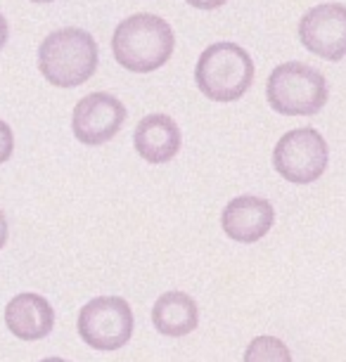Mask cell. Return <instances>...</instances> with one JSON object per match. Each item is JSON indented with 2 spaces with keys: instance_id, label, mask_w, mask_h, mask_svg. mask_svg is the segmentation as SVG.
Masks as SVG:
<instances>
[{
  "instance_id": "obj_1",
  "label": "cell",
  "mask_w": 346,
  "mask_h": 362,
  "mask_svg": "<svg viewBox=\"0 0 346 362\" xmlns=\"http://www.w3.org/2000/svg\"><path fill=\"white\" fill-rule=\"evenodd\" d=\"M175 36L166 19L152 12L126 17L114 29V59L133 74H150L164 66L173 54Z\"/></svg>"
},
{
  "instance_id": "obj_2",
  "label": "cell",
  "mask_w": 346,
  "mask_h": 362,
  "mask_svg": "<svg viewBox=\"0 0 346 362\" xmlns=\"http://www.w3.org/2000/svg\"><path fill=\"white\" fill-rule=\"evenodd\" d=\"M98 43L86 29L64 26L47 33L38 47V69L47 83L57 88H76L93 78L98 69Z\"/></svg>"
},
{
  "instance_id": "obj_3",
  "label": "cell",
  "mask_w": 346,
  "mask_h": 362,
  "mask_svg": "<svg viewBox=\"0 0 346 362\" xmlns=\"http://www.w3.org/2000/svg\"><path fill=\"white\" fill-rule=\"evenodd\" d=\"M197 88L214 102H235L254 83V59L244 47L221 40L204 47L195 66Z\"/></svg>"
},
{
  "instance_id": "obj_4",
  "label": "cell",
  "mask_w": 346,
  "mask_h": 362,
  "mask_svg": "<svg viewBox=\"0 0 346 362\" xmlns=\"http://www.w3.org/2000/svg\"><path fill=\"white\" fill-rule=\"evenodd\" d=\"M328 78L311 64L284 62L268 76L266 100L282 116H313L328 102Z\"/></svg>"
},
{
  "instance_id": "obj_5",
  "label": "cell",
  "mask_w": 346,
  "mask_h": 362,
  "mask_svg": "<svg viewBox=\"0 0 346 362\" xmlns=\"http://www.w3.org/2000/svg\"><path fill=\"white\" fill-rule=\"evenodd\" d=\"M330 147L316 128H294L284 133L273 149V166L287 182L311 185L328 170Z\"/></svg>"
},
{
  "instance_id": "obj_6",
  "label": "cell",
  "mask_w": 346,
  "mask_h": 362,
  "mask_svg": "<svg viewBox=\"0 0 346 362\" xmlns=\"http://www.w3.org/2000/svg\"><path fill=\"white\" fill-rule=\"evenodd\" d=\"M79 337L95 351H119L133 337V310L121 296H98L79 313Z\"/></svg>"
},
{
  "instance_id": "obj_7",
  "label": "cell",
  "mask_w": 346,
  "mask_h": 362,
  "mask_svg": "<svg viewBox=\"0 0 346 362\" xmlns=\"http://www.w3.org/2000/svg\"><path fill=\"white\" fill-rule=\"evenodd\" d=\"M126 107L112 93H91L81 98L71 114V131L79 142L98 147L110 142L126 124Z\"/></svg>"
},
{
  "instance_id": "obj_8",
  "label": "cell",
  "mask_w": 346,
  "mask_h": 362,
  "mask_svg": "<svg viewBox=\"0 0 346 362\" xmlns=\"http://www.w3.org/2000/svg\"><path fill=\"white\" fill-rule=\"evenodd\" d=\"M299 40L308 52L328 62L346 57V5L323 3L299 19Z\"/></svg>"
},
{
  "instance_id": "obj_9",
  "label": "cell",
  "mask_w": 346,
  "mask_h": 362,
  "mask_svg": "<svg viewBox=\"0 0 346 362\" xmlns=\"http://www.w3.org/2000/svg\"><path fill=\"white\" fill-rule=\"evenodd\" d=\"M275 209L263 197L242 194L226 204L221 214L223 232L237 244H254L273 230Z\"/></svg>"
},
{
  "instance_id": "obj_10",
  "label": "cell",
  "mask_w": 346,
  "mask_h": 362,
  "mask_svg": "<svg viewBox=\"0 0 346 362\" xmlns=\"http://www.w3.org/2000/svg\"><path fill=\"white\" fill-rule=\"evenodd\" d=\"M5 325L12 337L19 341H40L55 327V310H52L50 300L43 298L40 293H17L5 305Z\"/></svg>"
},
{
  "instance_id": "obj_11",
  "label": "cell",
  "mask_w": 346,
  "mask_h": 362,
  "mask_svg": "<svg viewBox=\"0 0 346 362\" xmlns=\"http://www.w3.org/2000/svg\"><path fill=\"white\" fill-rule=\"evenodd\" d=\"M133 147L147 163H168L180 152V128L166 114H147L133 131Z\"/></svg>"
},
{
  "instance_id": "obj_12",
  "label": "cell",
  "mask_w": 346,
  "mask_h": 362,
  "mask_svg": "<svg viewBox=\"0 0 346 362\" xmlns=\"http://www.w3.org/2000/svg\"><path fill=\"white\" fill-rule=\"evenodd\" d=\"M152 325L161 337H188L200 325V308L185 291H166L152 305Z\"/></svg>"
},
{
  "instance_id": "obj_13",
  "label": "cell",
  "mask_w": 346,
  "mask_h": 362,
  "mask_svg": "<svg viewBox=\"0 0 346 362\" xmlns=\"http://www.w3.org/2000/svg\"><path fill=\"white\" fill-rule=\"evenodd\" d=\"M242 362H292V353L280 339L256 337L244 351Z\"/></svg>"
},
{
  "instance_id": "obj_14",
  "label": "cell",
  "mask_w": 346,
  "mask_h": 362,
  "mask_svg": "<svg viewBox=\"0 0 346 362\" xmlns=\"http://www.w3.org/2000/svg\"><path fill=\"white\" fill-rule=\"evenodd\" d=\"M15 152V133H12L10 124L0 119V163H5Z\"/></svg>"
},
{
  "instance_id": "obj_15",
  "label": "cell",
  "mask_w": 346,
  "mask_h": 362,
  "mask_svg": "<svg viewBox=\"0 0 346 362\" xmlns=\"http://www.w3.org/2000/svg\"><path fill=\"white\" fill-rule=\"evenodd\" d=\"M188 5H192L197 10H216L221 8V5H226L228 0H185Z\"/></svg>"
},
{
  "instance_id": "obj_16",
  "label": "cell",
  "mask_w": 346,
  "mask_h": 362,
  "mask_svg": "<svg viewBox=\"0 0 346 362\" xmlns=\"http://www.w3.org/2000/svg\"><path fill=\"white\" fill-rule=\"evenodd\" d=\"M8 235H10V230H8V218H5L3 214V209H0V249L8 244Z\"/></svg>"
},
{
  "instance_id": "obj_17",
  "label": "cell",
  "mask_w": 346,
  "mask_h": 362,
  "mask_svg": "<svg viewBox=\"0 0 346 362\" xmlns=\"http://www.w3.org/2000/svg\"><path fill=\"white\" fill-rule=\"evenodd\" d=\"M8 36H10V26H8V19H5V15L0 12V50L5 47V43H8Z\"/></svg>"
},
{
  "instance_id": "obj_18",
  "label": "cell",
  "mask_w": 346,
  "mask_h": 362,
  "mask_svg": "<svg viewBox=\"0 0 346 362\" xmlns=\"http://www.w3.org/2000/svg\"><path fill=\"white\" fill-rule=\"evenodd\" d=\"M40 362H69V360H64V358H43Z\"/></svg>"
},
{
  "instance_id": "obj_19",
  "label": "cell",
  "mask_w": 346,
  "mask_h": 362,
  "mask_svg": "<svg viewBox=\"0 0 346 362\" xmlns=\"http://www.w3.org/2000/svg\"><path fill=\"white\" fill-rule=\"evenodd\" d=\"M31 3H52V0H31Z\"/></svg>"
}]
</instances>
